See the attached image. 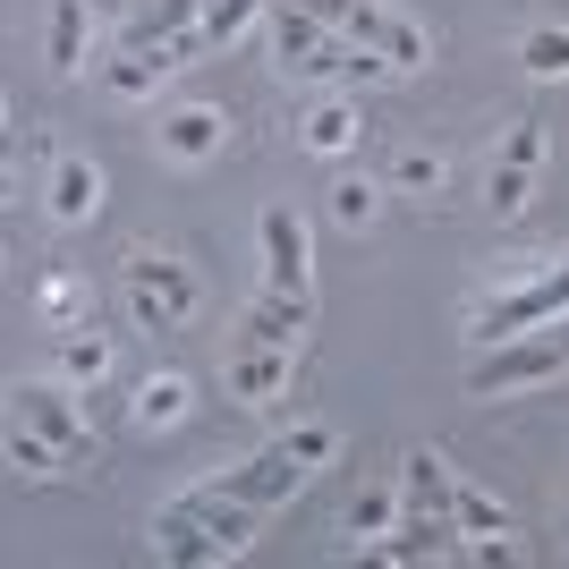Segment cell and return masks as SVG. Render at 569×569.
<instances>
[{
  "instance_id": "cell-1",
  "label": "cell",
  "mask_w": 569,
  "mask_h": 569,
  "mask_svg": "<svg viewBox=\"0 0 569 569\" xmlns=\"http://www.w3.org/2000/svg\"><path fill=\"white\" fill-rule=\"evenodd\" d=\"M256 527H263L256 501H170L162 519H153V545H162V561L204 569V561L247 552V545H256Z\"/></svg>"
},
{
  "instance_id": "cell-2",
  "label": "cell",
  "mask_w": 569,
  "mask_h": 569,
  "mask_svg": "<svg viewBox=\"0 0 569 569\" xmlns=\"http://www.w3.org/2000/svg\"><path fill=\"white\" fill-rule=\"evenodd\" d=\"M561 366H569V315H552V323H536V332L493 340V349L468 366V391L493 400V391H519V382H552Z\"/></svg>"
},
{
  "instance_id": "cell-3",
  "label": "cell",
  "mask_w": 569,
  "mask_h": 569,
  "mask_svg": "<svg viewBox=\"0 0 569 569\" xmlns=\"http://www.w3.org/2000/svg\"><path fill=\"white\" fill-rule=\"evenodd\" d=\"M552 315H569V263H536V272H519L501 298H485V307H476L468 332H476V349H493V340L536 332V323H552Z\"/></svg>"
},
{
  "instance_id": "cell-4",
  "label": "cell",
  "mask_w": 569,
  "mask_h": 569,
  "mask_svg": "<svg viewBox=\"0 0 569 569\" xmlns=\"http://www.w3.org/2000/svg\"><path fill=\"white\" fill-rule=\"evenodd\" d=\"M196 298H204V289H196L188 263L153 256V247L128 256V315H137V332H179V323L196 315Z\"/></svg>"
},
{
  "instance_id": "cell-5",
  "label": "cell",
  "mask_w": 569,
  "mask_h": 569,
  "mask_svg": "<svg viewBox=\"0 0 569 569\" xmlns=\"http://www.w3.org/2000/svg\"><path fill=\"white\" fill-rule=\"evenodd\" d=\"M298 451L289 442H263L256 459H238V468H221V476H204L196 493H179V501H256V510H272V501H289L298 493Z\"/></svg>"
},
{
  "instance_id": "cell-6",
  "label": "cell",
  "mask_w": 569,
  "mask_h": 569,
  "mask_svg": "<svg viewBox=\"0 0 569 569\" xmlns=\"http://www.w3.org/2000/svg\"><path fill=\"white\" fill-rule=\"evenodd\" d=\"M9 417H26L34 433H51L69 468H86V459H94V433H86V417L69 408V391H60V382H18V391H9Z\"/></svg>"
},
{
  "instance_id": "cell-7",
  "label": "cell",
  "mask_w": 569,
  "mask_h": 569,
  "mask_svg": "<svg viewBox=\"0 0 569 569\" xmlns=\"http://www.w3.org/2000/svg\"><path fill=\"white\" fill-rule=\"evenodd\" d=\"M340 34H349V43H366V51H382L391 69H426V34H417L400 9H382V0H349Z\"/></svg>"
},
{
  "instance_id": "cell-8",
  "label": "cell",
  "mask_w": 569,
  "mask_h": 569,
  "mask_svg": "<svg viewBox=\"0 0 569 569\" xmlns=\"http://www.w3.org/2000/svg\"><path fill=\"white\" fill-rule=\"evenodd\" d=\"M382 561H442V552H459V527L451 510H417V501H400V519L382 527Z\"/></svg>"
},
{
  "instance_id": "cell-9",
  "label": "cell",
  "mask_w": 569,
  "mask_h": 569,
  "mask_svg": "<svg viewBox=\"0 0 569 569\" xmlns=\"http://www.w3.org/2000/svg\"><path fill=\"white\" fill-rule=\"evenodd\" d=\"M307 272H315L307 221L289 213V204H272V213H263V289H307Z\"/></svg>"
},
{
  "instance_id": "cell-10",
  "label": "cell",
  "mask_w": 569,
  "mask_h": 569,
  "mask_svg": "<svg viewBox=\"0 0 569 569\" xmlns=\"http://www.w3.org/2000/svg\"><path fill=\"white\" fill-rule=\"evenodd\" d=\"M298 332H307V289H263L238 315V340H256V349H298Z\"/></svg>"
},
{
  "instance_id": "cell-11",
  "label": "cell",
  "mask_w": 569,
  "mask_h": 569,
  "mask_svg": "<svg viewBox=\"0 0 569 569\" xmlns=\"http://www.w3.org/2000/svg\"><path fill=\"white\" fill-rule=\"evenodd\" d=\"M43 204H51V221H94V204H102L94 162L60 153V162H51V179H43Z\"/></svg>"
},
{
  "instance_id": "cell-12",
  "label": "cell",
  "mask_w": 569,
  "mask_h": 569,
  "mask_svg": "<svg viewBox=\"0 0 569 569\" xmlns=\"http://www.w3.org/2000/svg\"><path fill=\"white\" fill-rule=\"evenodd\" d=\"M170 69H188V51H179V43H153V51H128V60H111V69H102V86H111L119 102H137V94H153Z\"/></svg>"
},
{
  "instance_id": "cell-13",
  "label": "cell",
  "mask_w": 569,
  "mask_h": 569,
  "mask_svg": "<svg viewBox=\"0 0 569 569\" xmlns=\"http://www.w3.org/2000/svg\"><path fill=\"white\" fill-rule=\"evenodd\" d=\"M281 382H289V349H256V340H238V357H230V391H238V400L263 408Z\"/></svg>"
},
{
  "instance_id": "cell-14",
  "label": "cell",
  "mask_w": 569,
  "mask_h": 569,
  "mask_svg": "<svg viewBox=\"0 0 569 569\" xmlns=\"http://www.w3.org/2000/svg\"><path fill=\"white\" fill-rule=\"evenodd\" d=\"M162 153H170V162H204V153H221V111H204V102L170 111L162 119Z\"/></svg>"
},
{
  "instance_id": "cell-15",
  "label": "cell",
  "mask_w": 569,
  "mask_h": 569,
  "mask_svg": "<svg viewBox=\"0 0 569 569\" xmlns=\"http://www.w3.org/2000/svg\"><path fill=\"white\" fill-rule=\"evenodd\" d=\"M263 18H272V51H281V69H298V60H307V51L332 34V26L315 18V9H298V0H272Z\"/></svg>"
},
{
  "instance_id": "cell-16",
  "label": "cell",
  "mask_w": 569,
  "mask_h": 569,
  "mask_svg": "<svg viewBox=\"0 0 569 569\" xmlns=\"http://www.w3.org/2000/svg\"><path fill=\"white\" fill-rule=\"evenodd\" d=\"M451 459L442 451H408V468H400V501H417V510H451Z\"/></svg>"
},
{
  "instance_id": "cell-17",
  "label": "cell",
  "mask_w": 569,
  "mask_h": 569,
  "mask_svg": "<svg viewBox=\"0 0 569 569\" xmlns=\"http://www.w3.org/2000/svg\"><path fill=\"white\" fill-rule=\"evenodd\" d=\"M0 451H9V468H26V476H69L60 442H51V433H34L26 417H9V426H0Z\"/></svg>"
},
{
  "instance_id": "cell-18",
  "label": "cell",
  "mask_w": 569,
  "mask_h": 569,
  "mask_svg": "<svg viewBox=\"0 0 569 569\" xmlns=\"http://www.w3.org/2000/svg\"><path fill=\"white\" fill-rule=\"evenodd\" d=\"M196 9H204V0H153V9H137V18H128V51H153V43H170V34H188Z\"/></svg>"
},
{
  "instance_id": "cell-19",
  "label": "cell",
  "mask_w": 569,
  "mask_h": 569,
  "mask_svg": "<svg viewBox=\"0 0 569 569\" xmlns=\"http://www.w3.org/2000/svg\"><path fill=\"white\" fill-rule=\"evenodd\" d=\"M256 18H263V0H204V9H196V43H204V51H213V43H238Z\"/></svg>"
},
{
  "instance_id": "cell-20",
  "label": "cell",
  "mask_w": 569,
  "mask_h": 569,
  "mask_svg": "<svg viewBox=\"0 0 569 569\" xmlns=\"http://www.w3.org/2000/svg\"><path fill=\"white\" fill-rule=\"evenodd\" d=\"M188 400H196L188 375H153V382L137 391V426H179V417H188Z\"/></svg>"
},
{
  "instance_id": "cell-21",
  "label": "cell",
  "mask_w": 569,
  "mask_h": 569,
  "mask_svg": "<svg viewBox=\"0 0 569 569\" xmlns=\"http://www.w3.org/2000/svg\"><path fill=\"white\" fill-rule=\"evenodd\" d=\"M51 69H86V0H51Z\"/></svg>"
},
{
  "instance_id": "cell-22",
  "label": "cell",
  "mask_w": 569,
  "mask_h": 569,
  "mask_svg": "<svg viewBox=\"0 0 569 569\" xmlns=\"http://www.w3.org/2000/svg\"><path fill=\"white\" fill-rule=\"evenodd\" d=\"M357 137H366V119H357V102H323V111L307 119V144H315V153H349Z\"/></svg>"
},
{
  "instance_id": "cell-23",
  "label": "cell",
  "mask_w": 569,
  "mask_h": 569,
  "mask_svg": "<svg viewBox=\"0 0 569 569\" xmlns=\"http://www.w3.org/2000/svg\"><path fill=\"white\" fill-rule=\"evenodd\" d=\"M60 375H69V382H102V375H111V340H102V332L60 340Z\"/></svg>"
},
{
  "instance_id": "cell-24",
  "label": "cell",
  "mask_w": 569,
  "mask_h": 569,
  "mask_svg": "<svg viewBox=\"0 0 569 569\" xmlns=\"http://www.w3.org/2000/svg\"><path fill=\"white\" fill-rule=\"evenodd\" d=\"M519 60L536 77H569V26H536V34L519 43Z\"/></svg>"
},
{
  "instance_id": "cell-25",
  "label": "cell",
  "mask_w": 569,
  "mask_h": 569,
  "mask_svg": "<svg viewBox=\"0 0 569 569\" xmlns=\"http://www.w3.org/2000/svg\"><path fill=\"white\" fill-rule=\"evenodd\" d=\"M493 162H501V170H536V162H545V119H519V128L501 137Z\"/></svg>"
},
{
  "instance_id": "cell-26",
  "label": "cell",
  "mask_w": 569,
  "mask_h": 569,
  "mask_svg": "<svg viewBox=\"0 0 569 569\" xmlns=\"http://www.w3.org/2000/svg\"><path fill=\"white\" fill-rule=\"evenodd\" d=\"M391 519H400V493H382V485H375V493H357V510H349L357 536H382Z\"/></svg>"
},
{
  "instance_id": "cell-27",
  "label": "cell",
  "mask_w": 569,
  "mask_h": 569,
  "mask_svg": "<svg viewBox=\"0 0 569 569\" xmlns=\"http://www.w3.org/2000/svg\"><path fill=\"white\" fill-rule=\"evenodd\" d=\"M391 179H400L408 196H433V188H442V153H400V170H391Z\"/></svg>"
},
{
  "instance_id": "cell-28",
  "label": "cell",
  "mask_w": 569,
  "mask_h": 569,
  "mask_svg": "<svg viewBox=\"0 0 569 569\" xmlns=\"http://www.w3.org/2000/svg\"><path fill=\"white\" fill-rule=\"evenodd\" d=\"M527 188H536V170H501V162H493V188H485V196H493V213H519Z\"/></svg>"
},
{
  "instance_id": "cell-29",
  "label": "cell",
  "mask_w": 569,
  "mask_h": 569,
  "mask_svg": "<svg viewBox=\"0 0 569 569\" xmlns=\"http://www.w3.org/2000/svg\"><path fill=\"white\" fill-rule=\"evenodd\" d=\"M332 213L349 221V230H357V221H375V188H366V179H340V188H332Z\"/></svg>"
},
{
  "instance_id": "cell-30",
  "label": "cell",
  "mask_w": 569,
  "mask_h": 569,
  "mask_svg": "<svg viewBox=\"0 0 569 569\" xmlns=\"http://www.w3.org/2000/svg\"><path fill=\"white\" fill-rule=\"evenodd\" d=\"M77 307H86V289H77L69 272H51V281H43V315H51V323H69Z\"/></svg>"
},
{
  "instance_id": "cell-31",
  "label": "cell",
  "mask_w": 569,
  "mask_h": 569,
  "mask_svg": "<svg viewBox=\"0 0 569 569\" xmlns=\"http://www.w3.org/2000/svg\"><path fill=\"white\" fill-rule=\"evenodd\" d=\"M289 451H298V468H323V459H332V426H298Z\"/></svg>"
},
{
  "instance_id": "cell-32",
  "label": "cell",
  "mask_w": 569,
  "mask_h": 569,
  "mask_svg": "<svg viewBox=\"0 0 569 569\" xmlns=\"http://www.w3.org/2000/svg\"><path fill=\"white\" fill-rule=\"evenodd\" d=\"M298 9H315V18L332 26V34H340V18H349V0H298Z\"/></svg>"
},
{
  "instance_id": "cell-33",
  "label": "cell",
  "mask_w": 569,
  "mask_h": 569,
  "mask_svg": "<svg viewBox=\"0 0 569 569\" xmlns=\"http://www.w3.org/2000/svg\"><path fill=\"white\" fill-rule=\"evenodd\" d=\"M9 196H18V179H9V170H0V204H9Z\"/></svg>"
},
{
  "instance_id": "cell-34",
  "label": "cell",
  "mask_w": 569,
  "mask_h": 569,
  "mask_svg": "<svg viewBox=\"0 0 569 569\" xmlns=\"http://www.w3.org/2000/svg\"><path fill=\"white\" fill-rule=\"evenodd\" d=\"M0 137H9V102H0Z\"/></svg>"
}]
</instances>
